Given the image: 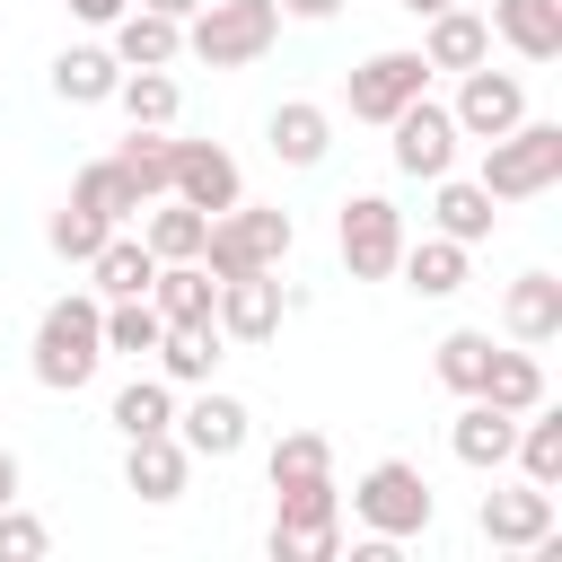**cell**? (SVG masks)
I'll return each mask as SVG.
<instances>
[{"instance_id": "b9f144b4", "label": "cell", "mask_w": 562, "mask_h": 562, "mask_svg": "<svg viewBox=\"0 0 562 562\" xmlns=\"http://www.w3.org/2000/svg\"><path fill=\"white\" fill-rule=\"evenodd\" d=\"M281 9H290V18H334L342 0H281Z\"/></svg>"}, {"instance_id": "74e56055", "label": "cell", "mask_w": 562, "mask_h": 562, "mask_svg": "<svg viewBox=\"0 0 562 562\" xmlns=\"http://www.w3.org/2000/svg\"><path fill=\"white\" fill-rule=\"evenodd\" d=\"M44 237H53V255H61V263H88V255H97V246H105V237H114V228H105V220H97V211H79V202H61V211H53V228H44Z\"/></svg>"}, {"instance_id": "1f68e13d", "label": "cell", "mask_w": 562, "mask_h": 562, "mask_svg": "<svg viewBox=\"0 0 562 562\" xmlns=\"http://www.w3.org/2000/svg\"><path fill=\"white\" fill-rule=\"evenodd\" d=\"M509 457H518V474H527V483H544V492H553V483H562V413H544V404H536V413H518V448H509Z\"/></svg>"}, {"instance_id": "d590c367", "label": "cell", "mask_w": 562, "mask_h": 562, "mask_svg": "<svg viewBox=\"0 0 562 562\" xmlns=\"http://www.w3.org/2000/svg\"><path fill=\"white\" fill-rule=\"evenodd\" d=\"M167 149H176L167 132H132V140L114 149V167L132 176V193H140V202H158V193H167Z\"/></svg>"}, {"instance_id": "5bb4252c", "label": "cell", "mask_w": 562, "mask_h": 562, "mask_svg": "<svg viewBox=\"0 0 562 562\" xmlns=\"http://www.w3.org/2000/svg\"><path fill=\"white\" fill-rule=\"evenodd\" d=\"M176 439H184V457H237L246 448V404L202 378V395L176 413Z\"/></svg>"}, {"instance_id": "52a82bcc", "label": "cell", "mask_w": 562, "mask_h": 562, "mask_svg": "<svg viewBox=\"0 0 562 562\" xmlns=\"http://www.w3.org/2000/svg\"><path fill=\"white\" fill-rule=\"evenodd\" d=\"M334 246H342V272L351 281H386L395 255H404V211L386 193H351L342 220H334Z\"/></svg>"}, {"instance_id": "7c38bea8", "label": "cell", "mask_w": 562, "mask_h": 562, "mask_svg": "<svg viewBox=\"0 0 562 562\" xmlns=\"http://www.w3.org/2000/svg\"><path fill=\"white\" fill-rule=\"evenodd\" d=\"M386 132H395V167H404V176H422V184H430V176H448V167H457V140H465V132H457V114H448V105H430V97H413Z\"/></svg>"}, {"instance_id": "8d00e7d4", "label": "cell", "mask_w": 562, "mask_h": 562, "mask_svg": "<svg viewBox=\"0 0 562 562\" xmlns=\"http://www.w3.org/2000/svg\"><path fill=\"white\" fill-rule=\"evenodd\" d=\"M483 369H492V334H474V325H457V334L439 342V386H457V395H474V386H483Z\"/></svg>"}, {"instance_id": "7402d4cb", "label": "cell", "mask_w": 562, "mask_h": 562, "mask_svg": "<svg viewBox=\"0 0 562 562\" xmlns=\"http://www.w3.org/2000/svg\"><path fill=\"white\" fill-rule=\"evenodd\" d=\"M430 184H439V193H430V228H439V237H457V246H483V237H492V220H501V211H492V193H483V184H465L457 167H448V176H430Z\"/></svg>"}, {"instance_id": "6da1fadb", "label": "cell", "mask_w": 562, "mask_h": 562, "mask_svg": "<svg viewBox=\"0 0 562 562\" xmlns=\"http://www.w3.org/2000/svg\"><path fill=\"white\" fill-rule=\"evenodd\" d=\"M97 360H105V299H97V290L53 299V307L35 316V386L79 395V386L97 378Z\"/></svg>"}, {"instance_id": "cb8c5ba5", "label": "cell", "mask_w": 562, "mask_h": 562, "mask_svg": "<svg viewBox=\"0 0 562 562\" xmlns=\"http://www.w3.org/2000/svg\"><path fill=\"white\" fill-rule=\"evenodd\" d=\"M395 272H404V290H413V299H457V290H465V246H457V237H439V228H430L422 246L404 237Z\"/></svg>"}, {"instance_id": "484cf974", "label": "cell", "mask_w": 562, "mask_h": 562, "mask_svg": "<svg viewBox=\"0 0 562 562\" xmlns=\"http://www.w3.org/2000/svg\"><path fill=\"white\" fill-rule=\"evenodd\" d=\"M114 79H123L114 44H70V53L53 61V97H61V105H105Z\"/></svg>"}, {"instance_id": "44dd1931", "label": "cell", "mask_w": 562, "mask_h": 562, "mask_svg": "<svg viewBox=\"0 0 562 562\" xmlns=\"http://www.w3.org/2000/svg\"><path fill=\"white\" fill-rule=\"evenodd\" d=\"M422 61L430 70H474V61H492V26L474 18V9H430V35H422Z\"/></svg>"}, {"instance_id": "f1b7e54d", "label": "cell", "mask_w": 562, "mask_h": 562, "mask_svg": "<svg viewBox=\"0 0 562 562\" xmlns=\"http://www.w3.org/2000/svg\"><path fill=\"white\" fill-rule=\"evenodd\" d=\"M202 237H211V211H193V202H167V211L140 220V246H149L158 263H193Z\"/></svg>"}, {"instance_id": "5b68a950", "label": "cell", "mask_w": 562, "mask_h": 562, "mask_svg": "<svg viewBox=\"0 0 562 562\" xmlns=\"http://www.w3.org/2000/svg\"><path fill=\"white\" fill-rule=\"evenodd\" d=\"M342 553V492L334 474L316 483H281V509H272V562H334Z\"/></svg>"}, {"instance_id": "60d3db41", "label": "cell", "mask_w": 562, "mask_h": 562, "mask_svg": "<svg viewBox=\"0 0 562 562\" xmlns=\"http://www.w3.org/2000/svg\"><path fill=\"white\" fill-rule=\"evenodd\" d=\"M9 501H18V457L0 448V509H9Z\"/></svg>"}, {"instance_id": "ffe728a7", "label": "cell", "mask_w": 562, "mask_h": 562, "mask_svg": "<svg viewBox=\"0 0 562 562\" xmlns=\"http://www.w3.org/2000/svg\"><path fill=\"white\" fill-rule=\"evenodd\" d=\"M176 53H184V26H176V18H158V9H140V0L114 18V61H123V70H167Z\"/></svg>"}, {"instance_id": "f546056e", "label": "cell", "mask_w": 562, "mask_h": 562, "mask_svg": "<svg viewBox=\"0 0 562 562\" xmlns=\"http://www.w3.org/2000/svg\"><path fill=\"white\" fill-rule=\"evenodd\" d=\"M211 272H202V255L193 263H158V281H149V307L167 316V325H193V316H211Z\"/></svg>"}, {"instance_id": "7a4b0ae2", "label": "cell", "mask_w": 562, "mask_h": 562, "mask_svg": "<svg viewBox=\"0 0 562 562\" xmlns=\"http://www.w3.org/2000/svg\"><path fill=\"white\" fill-rule=\"evenodd\" d=\"M492 202H536L562 184V123H536L518 114L501 140H483V176H474Z\"/></svg>"}, {"instance_id": "e0dca14e", "label": "cell", "mask_w": 562, "mask_h": 562, "mask_svg": "<svg viewBox=\"0 0 562 562\" xmlns=\"http://www.w3.org/2000/svg\"><path fill=\"white\" fill-rule=\"evenodd\" d=\"M184 474H193V457H184V439H176V430L123 439V483H132L140 501H176V492H184Z\"/></svg>"}, {"instance_id": "7bdbcfd3", "label": "cell", "mask_w": 562, "mask_h": 562, "mask_svg": "<svg viewBox=\"0 0 562 562\" xmlns=\"http://www.w3.org/2000/svg\"><path fill=\"white\" fill-rule=\"evenodd\" d=\"M140 9H158V18H176V26H184V18L202 9V0H140Z\"/></svg>"}, {"instance_id": "d6a6232c", "label": "cell", "mask_w": 562, "mask_h": 562, "mask_svg": "<svg viewBox=\"0 0 562 562\" xmlns=\"http://www.w3.org/2000/svg\"><path fill=\"white\" fill-rule=\"evenodd\" d=\"M158 334H167V316H158L149 299H105V351L149 360V351H158Z\"/></svg>"}, {"instance_id": "2e32d148", "label": "cell", "mask_w": 562, "mask_h": 562, "mask_svg": "<svg viewBox=\"0 0 562 562\" xmlns=\"http://www.w3.org/2000/svg\"><path fill=\"white\" fill-rule=\"evenodd\" d=\"M518 61H562V0H492L483 18Z\"/></svg>"}, {"instance_id": "8992f818", "label": "cell", "mask_w": 562, "mask_h": 562, "mask_svg": "<svg viewBox=\"0 0 562 562\" xmlns=\"http://www.w3.org/2000/svg\"><path fill=\"white\" fill-rule=\"evenodd\" d=\"M351 509H360V527H369V536H395V544H404V536H422V527H430V509H439V501H430L422 465L378 457V465L351 483Z\"/></svg>"}, {"instance_id": "3957f363", "label": "cell", "mask_w": 562, "mask_h": 562, "mask_svg": "<svg viewBox=\"0 0 562 562\" xmlns=\"http://www.w3.org/2000/svg\"><path fill=\"white\" fill-rule=\"evenodd\" d=\"M290 246H299L290 211H272V202H228V211L211 220V237H202V272H211V281L281 272V255H290Z\"/></svg>"}, {"instance_id": "9c48e42d", "label": "cell", "mask_w": 562, "mask_h": 562, "mask_svg": "<svg viewBox=\"0 0 562 562\" xmlns=\"http://www.w3.org/2000/svg\"><path fill=\"white\" fill-rule=\"evenodd\" d=\"M281 316H290L281 272H237V281L211 290V325H220V342H272Z\"/></svg>"}, {"instance_id": "d4e9b609", "label": "cell", "mask_w": 562, "mask_h": 562, "mask_svg": "<svg viewBox=\"0 0 562 562\" xmlns=\"http://www.w3.org/2000/svg\"><path fill=\"white\" fill-rule=\"evenodd\" d=\"M149 360H158V378H167V386H202V378L220 369V325H211V316H193V325H167Z\"/></svg>"}, {"instance_id": "4dcf8cb0", "label": "cell", "mask_w": 562, "mask_h": 562, "mask_svg": "<svg viewBox=\"0 0 562 562\" xmlns=\"http://www.w3.org/2000/svg\"><path fill=\"white\" fill-rule=\"evenodd\" d=\"M474 395L501 404V413H536V404H544V369H536V351H492V369H483Z\"/></svg>"}, {"instance_id": "e575fe53", "label": "cell", "mask_w": 562, "mask_h": 562, "mask_svg": "<svg viewBox=\"0 0 562 562\" xmlns=\"http://www.w3.org/2000/svg\"><path fill=\"white\" fill-rule=\"evenodd\" d=\"M263 474H272V492H281V483H316V474H334V448H325V430H290V439H272Z\"/></svg>"}, {"instance_id": "d6986e66", "label": "cell", "mask_w": 562, "mask_h": 562, "mask_svg": "<svg viewBox=\"0 0 562 562\" xmlns=\"http://www.w3.org/2000/svg\"><path fill=\"white\" fill-rule=\"evenodd\" d=\"M501 325H509L527 351L553 342V334H562V281H553V272H518V281L501 290Z\"/></svg>"}, {"instance_id": "ba28073f", "label": "cell", "mask_w": 562, "mask_h": 562, "mask_svg": "<svg viewBox=\"0 0 562 562\" xmlns=\"http://www.w3.org/2000/svg\"><path fill=\"white\" fill-rule=\"evenodd\" d=\"M422 88H430V61H422V53H369V61L342 79V105H351V123H395Z\"/></svg>"}, {"instance_id": "603a6c76", "label": "cell", "mask_w": 562, "mask_h": 562, "mask_svg": "<svg viewBox=\"0 0 562 562\" xmlns=\"http://www.w3.org/2000/svg\"><path fill=\"white\" fill-rule=\"evenodd\" d=\"M149 281H158V255H149L140 237H123V228L88 255V290H97V299H149Z\"/></svg>"}, {"instance_id": "ab89813d", "label": "cell", "mask_w": 562, "mask_h": 562, "mask_svg": "<svg viewBox=\"0 0 562 562\" xmlns=\"http://www.w3.org/2000/svg\"><path fill=\"white\" fill-rule=\"evenodd\" d=\"M132 0H70V18H88V26H114Z\"/></svg>"}, {"instance_id": "4316f807", "label": "cell", "mask_w": 562, "mask_h": 562, "mask_svg": "<svg viewBox=\"0 0 562 562\" xmlns=\"http://www.w3.org/2000/svg\"><path fill=\"white\" fill-rule=\"evenodd\" d=\"M70 202H79V211H97L105 228H123V220H140V211H149V202L132 193V176H123L114 158H88V167L70 176Z\"/></svg>"}, {"instance_id": "30bf717a", "label": "cell", "mask_w": 562, "mask_h": 562, "mask_svg": "<svg viewBox=\"0 0 562 562\" xmlns=\"http://www.w3.org/2000/svg\"><path fill=\"white\" fill-rule=\"evenodd\" d=\"M457 132L465 140H501L518 114H527V79L518 70H492V61H474V70H457Z\"/></svg>"}, {"instance_id": "4fadbf2b", "label": "cell", "mask_w": 562, "mask_h": 562, "mask_svg": "<svg viewBox=\"0 0 562 562\" xmlns=\"http://www.w3.org/2000/svg\"><path fill=\"white\" fill-rule=\"evenodd\" d=\"M474 527H483L501 553H536V544L553 536V492H544V483H509V492H483Z\"/></svg>"}, {"instance_id": "83f0119b", "label": "cell", "mask_w": 562, "mask_h": 562, "mask_svg": "<svg viewBox=\"0 0 562 562\" xmlns=\"http://www.w3.org/2000/svg\"><path fill=\"white\" fill-rule=\"evenodd\" d=\"M114 105H123V123H132V132H167L184 97H176V79H167V70H123V79H114Z\"/></svg>"}, {"instance_id": "277c9868", "label": "cell", "mask_w": 562, "mask_h": 562, "mask_svg": "<svg viewBox=\"0 0 562 562\" xmlns=\"http://www.w3.org/2000/svg\"><path fill=\"white\" fill-rule=\"evenodd\" d=\"M272 35H281V0H202V9L184 18V53L211 61V70H246V61H263Z\"/></svg>"}, {"instance_id": "ac0fdd59", "label": "cell", "mask_w": 562, "mask_h": 562, "mask_svg": "<svg viewBox=\"0 0 562 562\" xmlns=\"http://www.w3.org/2000/svg\"><path fill=\"white\" fill-rule=\"evenodd\" d=\"M263 140H272V158H281V167H325V149H334V114H325V105H307V97H290V105H272Z\"/></svg>"}, {"instance_id": "9a60e30c", "label": "cell", "mask_w": 562, "mask_h": 562, "mask_svg": "<svg viewBox=\"0 0 562 562\" xmlns=\"http://www.w3.org/2000/svg\"><path fill=\"white\" fill-rule=\"evenodd\" d=\"M448 448H457V465L492 474V465H509V448H518V413H501V404L465 395V413L448 422Z\"/></svg>"}, {"instance_id": "836d02e7", "label": "cell", "mask_w": 562, "mask_h": 562, "mask_svg": "<svg viewBox=\"0 0 562 562\" xmlns=\"http://www.w3.org/2000/svg\"><path fill=\"white\" fill-rule=\"evenodd\" d=\"M114 430H123V439L176 430V395H167V378H132V386L114 395Z\"/></svg>"}, {"instance_id": "ee69618b", "label": "cell", "mask_w": 562, "mask_h": 562, "mask_svg": "<svg viewBox=\"0 0 562 562\" xmlns=\"http://www.w3.org/2000/svg\"><path fill=\"white\" fill-rule=\"evenodd\" d=\"M404 9H413V18H430V9H448V0H404Z\"/></svg>"}, {"instance_id": "8fae6325", "label": "cell", "mask_w": 562, "mask_h": 562, "mask_svg": "<svg viewBox=\"0 0 562 562\" xmlns=\"http://www.w3.org/2000/svg\"><path fill=\"white\" fill-rule=\"evenodd\" d=\"M167 193L176 202H193V211H228V202H246V184H237V158L220 149V140H176L167 149Z\"/></svg>"}, {"instance_id": "f35d334b", "label": "cell", "mask_w": 562, "mask_h": 562, "mask_svg": "<svg viewBox=\"0 0 562 562\" xmlns=\"http://www.w3.org/2000/svg\"><path fill=\"white\" fill-rule=\"evenodd\" d=\"M44 544H53V536H44V518H26V509L9 501V509H0V562H35Z\"/></svg>"}]
</instances>
